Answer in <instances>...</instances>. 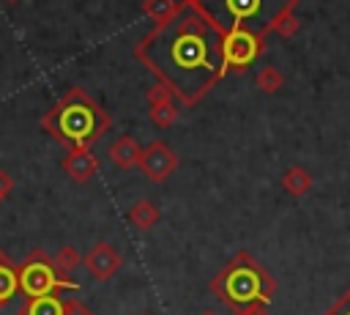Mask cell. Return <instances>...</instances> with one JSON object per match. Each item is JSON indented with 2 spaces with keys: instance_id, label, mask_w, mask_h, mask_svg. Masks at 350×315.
Listing matches in <instances>:
<instances>
[{
  "instance_id": "obj_1",
  "label": "cell",
  "mask_w": 350,
  "mask_h": 315,
  "mask_svg": "<svg viewBox=\"0 0 350 315\" xmlns=\"http://www.w3.org/2000/svg\"><path fill=\"white\" fill-rule=\"evenodd\" d=\"M134 52L183 104H194L224 74L221 33L194 5L175 11Z\"/></svg>"
},
{
  "instance_id": "obj_2",
  "label": "cell",
  "mask_w": 350,
  "mask_h": 315,
  "mask_svg": "<svg viewBox=\"0 0 350 315\" xmlns=\"http://www.w3.org/2000/svg\"><path fill=\"white\" fill-rule=\"evenodd\" d=\"M295 0H197L194 8L221 33L246 30L254 36H265L273 25L293 11Z\"/></svg>"
},
{
  "instance_id": "obj_3",
  "label": "cell",
  "mask_w": 350,
  "mask_h": 315,
  "mask_svg": "<svg viewBox=\"0 0 350 315\" xmlns=\"http://www.w3.org/2000/svg\"><path fill=\"white\" fill-rule=\"evenodd\" d=\"M211 290L232 310H243L249 304H268L276 282L273 277L249 255V252H238L211 282Z\"/></svg>"
},
{
  "instance_id": "obj_4",
  "label": "cell",
  "mask_w": 350,
  "mask_h": 315,
  "mask_svg": "<svg viewBox=\"0 0 350 315\" xmlns=\"http://www.w3.org/2000/svg\"><path fill=\"white\" fill-rule=\"evenodd\" d=\"M44 129H49L74 151H88V145L107 129V118L88 93L74 88L44 118Z\"/></svg>"
},
{
  "instance_id": "obj_5",
  "label": "cell",
  "mask_w": 350,
  "mask_h": 315,
  "mask_svg": "<svg viewBox=\"0 0 350 315\" xmlns=\"http://www.w3.org/2000/svg\"><path fill=\"white\" fill-rule=\"evenodd\" d=\"M19 290L25 299H41V296H52L57 290H79V285L74 279H66L63 271L44 255V252H33L19 268Z\"/></svg>"
},
{
  "instance_id": "obj_6",
  "label": "cell",
  "mask_w": 350,
  "mask_h": 315,
  "mask_svg": "<svg viewBox=\"0 0 350 315\" xmlns=\"http://www.w3.org/2000/svg\"><path fill=\"white\" fill-rule=\"evenodd\" d=\"M262 49V38L246 30H232L221 36V68H246Z\"/></svg>"
},
{
  "instance_id": "obj_7",
  "label": "cell",
  "mask_w": 350,
  "mask_h": 315,
  "mask_svg": "<svg viewBox=\"0 0 350 315\" xmlns=\"http://www.w3.org/2000/svg\"><path fill=\"white\" fill-rule=\"evenodd\" d=\"M175 164H178V159L170 153V148L164 145V142H153L148 151H142V156H139V167L145 170V175L150 178V181H164L172 170H175Z\"/></svg>"
},
{
  "instance_id": "obj_8",
  "label": "cell",
  "mask_w": 350,
  "mask_h": 315,
  "mask_svg": "<svg viewBox=\"0 0 350 315\" xmlns=\"http://www.w3.org/2000/svg\"><path fill=\"white\" fill-rule=\"evenodd\" d=\"M120 263H123L120 252H118L115 247H109V244H96V247L88 252V257H85V266H88V271H90L96 279H109V277L120 268Z\"/></svg>"
},
{
  "instance_id": "obj_9",
  "label": "cell",
  "mask_w": 350,
  "mask_h": 315,
  "mask_svg": "<svg viewBox=\"0 0 350 315\" xmlns=\"http://www.w3.org/2000/svg\"><path fill=\"white\" fill-rule=\"evenodd\" d=\"M19 315H66V299H60L57 293L41 299H25Z\"/></svg>"
},
{
  "instance_id": "obj_10",
  "label": "cell",
  "mask_w": 350,
  "mask_h": 315,
  "mask_svg": "<svg viewBox=\"0 0 350 315\" xmlns=\"http://www.w3.org/2000/svg\"><path fill=\"white\" fill-rule=\"evenodd\" d=\"M63 170L74 178V181H88L96 173V159L88 151H71L63 159Z\"/></svg>"
},
{
  "instance_id": "obj_11",
  "label": "cell",
  "mask_w": 350,
  "mask_h": 315,
  "mask_svg": "<svg viewBox=\"0 0 350 315\" xmlns=\"http://www.w3.org/2000/svg\"><path fill=\"white\" fill-rule=\"evenodd\" d=\"M112 162L120 167V170H129L131 164H139V156H142V151L137 148V142L131 140V137H120L115 145H112Z\"/></svg>"
},
{
  "instance_id": "obj_12",
  "label": "cell",
  "mask_w": 350,
  "mask_h": 315,
  "mask_svg": "<svg viewBox=\"0 0 350 315\" xmlns=\"http://www.w3.org/2000/svg\"><path fill=\"white\" fill-rule=\"evenodd\" d=\"M282 186H284L287 194L301 197V194H306V192L312 189V175H309L304 167L293 164V167H287V173L282 175Z\"/></svg>"
},
{
  "instance_id": "obj_13",
  "label": "cell",
  "mask_w": 350,
  "mask_h": 315,
  "mask_svg": "<svg viewBox=\"0 0 350 315\" xmlns=\"http://www.w3.org/2000/svg\"><path fill=\"white\" fill-rule=\"evenodd\" d=\"M129 222H134L139 230H148V227H153V225L159 222V211H156L153 203L137 200V203L129 208Z\"/></svg>"
},
{
  "instance_id": "obj_14",
  "label": "cell",
  "mask_w": 350,
  "mask_h": 315,
  "mask_svg": "<svg viewBox=\"0 0 350 315\" xmlns=\"http://www.w3.org/2000/svg\"><path fill=\"white\" fill-rule=\"evenodd\" d=\"M14 293H19V274H16V266H11V260H5V263H0V307Z\"/></svg>"
},
{
  "instance_id": "obj_15",
  "label": "cell",
  "mask_w": 350,
  "mask_h": 315,
  "mask_svg": "<svg viewBox=\"0 0 350 315\" xmlns=\"http://www.w3.org/2000/svg\"><path fill=\"white\" fill-rule=\"evenodd\" d=\"M257 85H260L262 90L273 93V90H279V88H282V74H279L273 66H265V68L257 74Z\"/></svg>"
},
{
  "instance_id": "obj_16",
  "label": "cell",
  "mask_w": 350,
  "mask_h": 315,
  "mask_svg": "<svg viewBox=\"0 0 350 315\" xmlns=\"http://www.w3.org/2000/svg\"><path fill=\"white\" fill-rule=\"evenodd\" d=\"M77 263H79V255H77L74 247H63V249L57 252V257H55V266H57L60 271H71Z\"/></svg>"
},
{
  "instance_id": "obj_17",
  "label": "cell",
  "mask_w": 350,
  "mask_h": 315,
  "mask_svg": "<svg viewBox=\"0 0 350 315\" xmlns=\"http://www.w3.org/2000/svg\"><path fill=\"white\" fill-rule=\"evenodd\" d=\"M148 11H150V16H156L159 22H167V19L175 14V5H172L170 0H150V3H148Z\"/></svg>"
},
{
  "instance_id": "obj_18",
  "label": "cell",
  "mask_w": 350,
  "mask_h": 315,
  "mask_svg": "<svg viewBox=\"0 0 350 315\" xmlns=\"http://www.w3.org/2000/svg\"><path fill=\"white\" fill-rule=\"evenodd\" d=\"M273 30H276L279 36H284V38H287V36H295V30H298V19H295V14L287 11V14L273 25Z\"/></svg>"
},
{
  "instance_id": "obj_19",
  "label": "cell",
  "mask_w": 350,
  "mask_h": 315,
  "mask_svg": "<svg viewBox=\"0 0 350 315\" xmlns=\"http://www.w3.org/2000/svg\"><path fill=\"white\" fill-rule=\"evenodd\" d=\"M323 315H350V288H347V290H345V293H342V296H339Z\"/></svg>"
},
{
  "instance_id": "obj_20",
  "label": "cell",
  "mask_w": 350,
  "mask_h": 315,
  "mask_svg": "<svg viewBox=\"0 0 350 315\" xmlns=\"http://www.w3.org/2000/svg\"><path fill=\"white\" fill-rule=\"evenodd\" d=\"M150 115L159 121V126H170V121H172V107H170V104L153 107V112H150Z\"/></svg>"
},
{
  "instance_id": "obj_21",
  "label": "cell",
  "mask_w": 350,
  "mask_h": 315,
  "mask_svg": "<svg viewBox=\"0 0 350 315\" xmlns=\"http://www.w3.org/2000/svg\"><path fill=\"white\" fill-rule=\"evenodd\" d=\"M235 315H268V304H249V307L238 310Z\"/></svg>"
},
{
  "instance_id": "obj_22",
  "label": "cell",
  "mask_w": 350,
  "mask_h": 315,
  "mask_svg": "<svg viewBox=\"0 0 350 315\" xmlns=\"http://www.w3.org/2000/svg\"><path fill=\"white\" fill-rule=\"evenodd\" d=\"M66 315H96V312H90L88 307H82L79 301H66Z\"/></svg>"
},
{
  "instance_id": "obj_23",
  "label": "cell",
  "mask_w": 350,
  "mask_h": 315,
  "mask_svg": "<svg viewBox=\"0 0 350 315\" xmlns=\"http://www.w3.org/2000/svg\"><path fill=\"white\" fill-rule=\"evenodd\" d=\"M200 315H216V312H213V310H205V312H200Z\"/></svg>"
},
{
  "instance_id": "obj_24",
  "label": "cell",
  "mask_w": 350,
  "mask_h": 315,
  "mask_svg": "<svg viewBox=\"0 0 350 315\" xmlns=\"http://www.w3.org/2000/svg\"><path fill=\"white\" fill-rule=\"evenodd\" d=\"M0 200H3V194H0Z\"/></svg>"
}]
</instances>
